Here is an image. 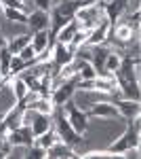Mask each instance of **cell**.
I'll list each match as a JSON object with an SVG mask.
<instances>
[{"instance_id":"obj_32","label":"cell","mask_w":141,"mask_h":159,"mask_svg":"<svg viewBox=\"0 0 141 159\" xmlns=\"http://www.w3.org/2000/svg\"><path fill=\"white\" fill-rule=\"evenodd\" d=\"M82 2H84V0H82Z\"/></svg>"},{"instance_id":"obj_7","label":"cell","mask_w":141,"mask_h":159,"mask_svg":"<svg viewBox=\"0 0 141 159\" xmlns=\"http://www.w3.org/2000/svg\"><path fill=\"white\" fill-rule=\"evenodd\" d=\"M110 34H112V24L103 19L101 24L93 28L91 32H89V36H86V47H95V45H106L107 40H110Z\"/></svg>"},{"instance_id":"obj_22","label":"cell","mask_w":141,"mask_h":159,"mask_svg":"<svg viewBox=\"0 0 141 159\" xmlns=\"http://www.w3.org/2000/svg\"><path fill=\"white\" fill-rule=\"evenodd\" d=\"M120 64H122V55H120L118 51H110V53H107V57H106V64H103V70L116 74L118 68H120Z\"/></svg>"},{"instance_id":"obj_19","label":"cell","mask_w":141,"mask_h":159,"mask_svg":"<svg viewBox=\"0 0 141 159\" xmlns=\"http://www.w3.org/2000/svg\"><path fill=\"white\" fill-rule=\"evenodd\" d=\"M11 60H13V53L9 51V47H0V74L9 81L11 76Z\"/></svg>"},{"instance_id":"obj_21","label":"cell","mask_w":141,"mask_h":159,"mask_svg":"<svg viewBox=\"0 0 141 159\" xmlns=\"http://www.w3.org/2000/svg\"><path fill=\"white\" fill-rule=\"evenodd\" d=\"M2 15L13 21V24H27V13L19 11V9H13V7H4L2 4Z\"/></svg>"},{"instance_id":"obj_18","label":"cell","mask_w":141,"mask_h":159,"mask_svg":"<svg viewBox=\"0 0 141 159\" xmlns=\"http://www.w3.org/2000/svg\"><path fill=\"white\" fill-rule=\"evenodd\" d=\"M32 43V34H17V36H13L11 40H6V47L11 51L13 55H17L19 51L23 49L25 45H30Z\"/></svg>"},{"instance_id":"obj_29","label":"cell","mask_w":141,"mask_h":159,"mask_svg":"<svg viewBox=\"0 0 141 159\" xmlns=\"http://www.w3.org/2000/svg\"><path fill=\"white\" fill-rule=\"evenodd\" d=\"M84 2H106V0H84Z\"/></svg>"},{"instance_id":"obj_31","label":"cell","mask_w":141,"mask_h":159,"mask_svg":"<svg viewBox=\"0 0 141 159\" xmlns=\"http://www.w3.org/2000/svg\"><path fill=\"white\" fill-rule=\"evenodd\" d=\"M19 2H25V0H19Z\"/></svg>"},{"instance_id":"obj_25","label":"cell","mask_w":141,"mask_h":159,"mask_svg":"<svg viewBox=\"0 0 141 159\" xmlns=\"http://www.w3.org/2000/svg\"><path fill=\"white\" fill-rule=\"evenodd\" d=\"M25 66H27V64H25L19 55H13V60H11V76L19 74L21 70H25Z\"/></svg>"},{"instance_id":"obj_15","label":"cell","mask_w":141,"mask_h":159,"mask_svg":"<svg viewBox=\"0 0 141 159\" xmlns=\"http://www.w3.org/2000/svg\"><path fill=\"white\" fill-rule=\"evenodd\" d=\"M47 157H51V159H63V157H78V155L74 153V148H72L70 144H65L63 140H57L51 148H47Z\"/></svg>"},{"instance_id":"obj_26","label":"cell","mask_w":141,"mask_h":159,"mask_svg":"<svg viewBox=\"0 0 141 159\" xmlns=\"http://www.w3.org/2000/svg\"><path fill=\"white\" fill-rule=\"evenodd\" d=\"M36 2V7L40 9V11H51V7H53V0H34Z\"/></svg>"},{"instance_id":"obj_9","label":"cell","mask_w":141,"mask_h":159,"mask_svg":"<svg viewBox=\"0 0 141 159\" xmlns=\"http://www.w3.org/2000/svg\"><path fill=\"white\" fill-rule=\"evenodd\" d=\"M74 49L70 45H61V43H53L51 45V57H53V66L55 68H61L65 64H70L74 60Z\"/></svg>"},{"instance_id":"obj_28","label":"cell","mask_w":141,"mask_h":159,"mask_svg":"<svg viewBox=\"0 0 141 159\" xmlns=\"http://www.w3.org/2000/svg\"><path fill=\"white\" fill-rule=\"evenodd\" d=\"M4 81H6V79H4V76L0 74V87H2V83H4Z\"/></svg>"},{"instance_id":"obj_10","label":"cell","mask_w":141,"mask_h":159,"mask_svg":"<svg viewBox=\"0 0 141 159\" xmlns=\"http://www.w3.org/2000/svg\"><path fill=\"white\" fill-rule=\"evenodd\" d=\"M6 140L15 147H30L32 142H34V136H32V129L27 127V125H19V127H15L11 132H6Z\"/></svg>"},{"instance_id":"obj_3","label":"cell","mask_w":141,"mask_h":159,"mask_svg":"<svg viewBox=\"0 0 141 159\" xmlns=\"http://www.w3.org/2000/svg\"><path fill=\"white\" fill-rule=\"evenodd\" d=\"M53 117H55V121H53V127H55V132L59 134V138L65 142V144H70L72 148H76L80 142H82V136L78 134L74 127L70 125V121H68V117L63 115V110H61V106H57L55 108V112H53Z\"/></svg>"},{"instance_id":"obj_24","label":"cell","mask_w":141,"mask_h":159,"mask_svg":"<svg viewBox=\"0 0 141 159\" xmlns=\"http://www.w3.org/2000/svg\"><path fill=\"white\" fill-rule=\"evenodd\" d=\"M23 157H30V159H42V157H47V148H42V147H38V144H30L27 147V153H25Z\"/></svg>"},{"instance_id":"obj_8","label":"cell","mask_w":141,"mask_h":159,"mask_svg":"<svg viewBox=\"0 0 141 159\" xmlns=\"http://www.w3.org/2000/svg\"><path fill=\"white\" fill-rule=\"evenodd\" d=\"M114 106H116L118 115H120V117H124L126 121L137 119V117H139V112H141L139 100H126V98H120V96H118V98L114 100Z\"/></svg>"},{"instance_id":"obj_11","label":"cell","mask_w":141,"mask_h":159,"mask_svg":"<svg viewBox=\"0 0 141 159\" xmlns=\"http://www.w3.org/2000/svg\"><path fill=\"white\" fill-rule=\"evenodd\" d=\"M25 25L32 30V34H34V32H40V30H48V28H51V17H48L47 11L36 9V11L27 13V24Z\"/></svg>"},{"instance_id":"obj_2","label":"cell","mask_w":141,"mask_h":159,"mask_svg":"<svg viewBox=\"0 0 141 159\" xmlns=\"http://www.w3.org/2000/svg\"><path fill=\"white\" fill-rule=\"evenodd\" d=\"M139 117L137 119H131L129 125H126V129H124V134L120 136V138H116L110 147H107V151L112 153V155H116V157H120L122 153H126L129 148H135L139 147Z\"/></svg>"},{"instance_id":"obj_13","label":"cell","mask_w":141,"mask_h":159,"mask_svg":"<svg viewBox=\"0 0 141 159\" xmlns=\"http://www.w3.org/2000/svg\"><path fill=\"white\" fill-rule=\"evenodd\" d=\"M53 127V115H40V112H36V117L32 119V123H30V129H32V136H40L44 134L47 129H51Z\"/></svg>"},{"instance_id":"obj_23","label":"cell","mask_w":141,"mask_h":159,"mask_svg":"<svg viewBox=\"0 0 141 159\" xmlns=\"http://www.w3.org/2000/svg\"><path fill=\"white\" fill-rule=\"evenodd\" d=\"M17 55H19V57H21V60H23L25 64H34L36 57H38V53L34 51V47H32V45H25V47H23L21 51H19Z\"/></svg>"},{"instance_id":"obj_5","label":"cell","mask_w":141,"mask_h":159,"mask_svg":"<svg viewBox=\"0 0 141 159\" xmlns=\"http://www.w3.org/2000/svg\"><path fill=\"white\" fill-rule=\"evenodd\" d=\"M76 76L74 79H68V81H63V83H59L57 87H53L51 89V93H48V98L51 102L55 104V106H63L68 100L74 98V91H76Z\"/></svg>"},{"instance_id":"obj_17","label":"cell","mask_w":141,"mask_h":159,"mask_svg":"<svg viewBox=\"0 0 141 159\" xmlns=\"http://www.w3.org/2000/svg\"><path fill=\"white\" fill-rule=\"evenodd\" d=\"M57 140H61V138H59V134L55 132V127H51V129L44 132V134L36 136V138H34V144H38V147H42V148H51Z\"/></svg>"},{"instance_id":"obj_16","label":"cell","mask_w":141,"mask_h":159,"mask_svg":"<svg viewBox=\"0 0 141 159\" xmlns=\"http://www.w3.org/2000/svg\"><path fill=\"white\" fill-rule=\"evenodd\" d=\"M9 83H11V91H13V96H15V102H21L25 98V93L30 91L27 85H25V81L19 74H15V76H9Z\"/></svg>"},{"instance_id":"obj_20","label":"cell","mask_w":141,"mask_h":159,"mask_svg":"<svg viewBox=\"0 0 141 159\" xmlns=\"http://www.w3.org/2000/svg\"><path fill=\"white\" fill-rule=\"evenodd\" d=\"M30 108H34L36 112H40V115H53L57 106L51 102V98H44V96H40V98L36 100V102H32V104H30Z\"/></svg>"},{"instance_id":"obj_27","label":"cell","mask_w":141,"mask_h":159,"mask_svg":"<svg viewBox=\"0 0 141 159\" xmlns=\"http://www.w3.org/2000/svg\"><path fill=\"white\" fill-rule=\"evenodd\" d=\"M4 45H6V38H4V34L0 32V47H4Z\"/></svg>"},{"instance_id":"obj_14","label":"cell","mask_w":141,"mask_h":159,"mask_svg":"<svg viewBox=\"0 0 141 159\" xmlns=\"http://www.w3.org/2000/svg\"><path fill=\"white\" fill-rule=\"evenodd\" d=\"M78 30H80V28H78V21H76V19H70V21L53 36V40H55V43H61V45H70L74 34H76Z\"/></svg>"},{"instance_id":"obj_1","label":"cell","mask_w":141,"mask_h":159,"mask_svg":"<svg viewBox=\"0 0 141 159\" xmlns=\"http://www.w3.org/2000/svg\"><path fill=\"white\" fill-rule=\"evenodd\" d=\"M74 19L78 21V28L80 30L91 32L93 28H97V25L106 19L103 4H99V2H82L76 9V13H74Z\"/></svg>"},{"instance_id":"obj_4","label":"cell","mask_w":141,"mask_h":159,"mask_svg":"<svg viewBox=\"0 0 141 159\" xmlns=\"http://www.w3.org/2000/svg\"><path fill=\"white\" fill-rule=\"evenodd\" d=\"M61 110H63V115L68 117V121H70L72 127L80 136H84L86 127H89V117H86V112H84L82 108H78L74 100H68V102L61 106Z\"/></svg>"},{"instance_id":"obj_6","label":"cell","mask_w":141,"mask_h":159,"mask_svg":"<svg viewBox=\"0 0 141 159\" xmlns=\"http://www.w3.org/2000/svg\"><path fill=\"white\" fill-rule=\"evenodd\" d=\"M84 112H86L89 119H114V117H120L112 100H101V102L93 104L91 108H86Z\"/></svg>"},{"instance_id":"obj_30","label":"cell","mask_w":141,"mask_h":159,"mask_svg":"<svg viewBox=\"0 0 141 159\" xmlns=\"http://www.w3.org/2000/svg\"><path fill=\"white\" fill-rule=\"evenodd\" d=\"M0 13H2V2H0Z\"/></svg>"},{"instance_id":"obj_12","label":"cell","mask_w":141,"mask_h":159,"mask_svg":"<svg viewBox=\"0 0 141 159\" xmlns=\"http://www.w3.org/2000/svg\"><path fill=\"white\" fill-rule=\"evenodd\" d=\"M32 47H34V51L38 53V55H42L44 51L53 45V36H51V32L48 30H40V32H34L32 34V43H30Z\"/></svg>"}]
</instances>
